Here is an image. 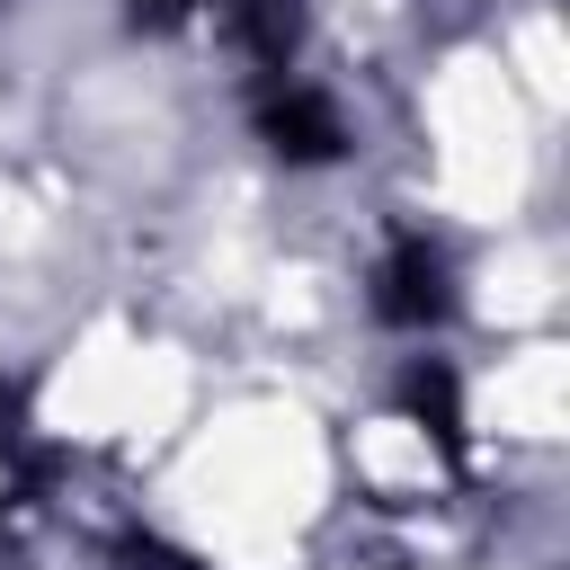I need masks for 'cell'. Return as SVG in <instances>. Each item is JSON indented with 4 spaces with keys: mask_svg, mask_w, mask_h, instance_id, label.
I'll return each mask as SVG.
<instances>
[{
    "mask_svg": "<svg viewBox=\"0 0 570 570\" xmlns=\"http://www.w3.org/2000/svg\"><path fill=\"white\" fill-rule=\"evenodd\" d=\"M445 249L436 240H392V258H383V276H374V312L392 321V330H428V321H445Z\"/></svg>",
    "mask_w": 570,
    "mask_h": 570,
    "instance_id": "cell-1",
    "label": "cell"
},
{
    "mask_svg": "<svg viewBox=\"0 0 570 570\" xmlns=\"http://www.w3.org/2000/svg\"><path fill=\"white\" fill-rule=\"evenodd\" d=\"M258 134H267V151L294 160V169H321V160H338V142H347V125H338V107H330L321 89H276V98L258 107Z\"/></svg>",
    "mask_w": 570,
    "mask_h": 570,
    "instance_id": "cell-2",
    "label": "cell"
},
{
    "mask_svg": "<svg viewBox=\"0 0 570 570\" xmlns=\"http://www.w3.org/2000/svg\"><path fill=\"white\" fill-rule=\"evenodd\" d=\"M240 36L267 71H285L294 45H303V0H240Z\"/></svg>",
    "mask_w": 570,
    "mask_h": 570,
    "instance_id": "cell-3",
    "label": "cell"
},
{
    "mask_svg": "<svg viewBox=\"0 0 570 570\" xmlns=\"http://www.w3.org/2000/svg\"><path fill=\"white\" fill-rule=\"evenodd\" d=\"M410 410H428L445 436H454V374L445 365H428V374H410Z\"/></svg>",
    "mask_w": 570,
    "mask_h": 570,
    "instance_id": "cell-4",
    "label": "cell"
},
{
    "mask_svg": "<svg viewBox=\"0 0 570 570\" xmlns=\"http://www.w3.org/2000/svg\"><path fill=\"white\" fill-rule=\"evenodd\" d=\"M125 570H196V561L169 552V543H125Z\"/></svg>",
    "mask_w": 570,
    "mask_h": 570,
    "instance_id": "cell-5",
    "label": "cell"
},
{
    "mask_svg": "<svg viewBox=\"0 0 570 570\" xmlns=\"http://www.w3.org/2000/svg\"><path fill=\"white\" fill-rule=\"evenodd\" d=\"M196 0H134V27H178Z\"/></svg>",
    "mask_w": 570,
    "mask_h": 570,
    "instance_id": "cell-6",
    "label": "cell"
},
{
    "mask_svg": "<svg viewBox=\"0 0 570 570\" xmlns=\"http://www.w3.org/2000/svg\"><path fill=\"white\" fill-rule=\"evenodd\" d=\"M18 419H27V392L0 383V445H18Z\"/></svg>",
    "mask_w": 570,
    "mask_h": 570,
    "instance_id": "cell-7",
    "label": "cell"
}]
</instances>
